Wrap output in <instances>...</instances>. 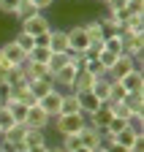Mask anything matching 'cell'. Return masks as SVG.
Returning a JSON list of instances; mask_svg holds the SVG:
<instances>
[{"label": "cell", "instance_id": "6da1fadb", "mask_svg": "<svg viewBox=\"0 0 144 152\" xmlns=\"http://www.w3.org/2000/svg\"><path fill=\"white\" fill-rule=\"evenodd\" d=\"M52 125L57 128L60 136H76V133L87 125V117L82 111H76V114H57V117H52Z\"/></svg>", "mask_w": 144, "mask_h": 152}, {"label": "cell", "instance_id": "7a4b0ae2", "mask_svg": "<svg viewBox=\"0 0 144 152\" xmlns=\"http://www.w3.org/2000/svg\"><path fill=\"white\" fill-rule=\"evenodd\" d=\"M19 30H22V33H30V35L35 38V35L49 33V30H52V22H49L46 14H35V16L25 19V22H19Z\"/></svg>", "mask_w": 144, "mask_h": 152}, {"label": "cell", "instance_id": "3957f363", "mask_svg": "<svg viewBox=\"0 0 144 152\" xmlns=\"http://www.w3.org/2000/svg\"><path fill=\"white\" fill-rule=\"evenodd\" d=\"M22 125L30 128V130H46V128L52 125V117H49L41 106H33V109H27V117H25Z\"/></svg>", "mask_w": 144, "mask_h": 152}, {"label": "cell", "instance_id": "277c9868", "mask_svg": "<svg viewBox=\"0 0 144 152\" xmlns=\"http://www.w3.org/2000/svg\"><path fill=\"white\" fill-rule=\"evenodd\" d=\"M68 35V49H74V52H87L90 41H87V33H84V25H71L65 30Z\"/></svg>", "mask_w": 144, "mask_h": 152}, {"label": "cell", "instance_id": "5b68a950", "mask_svg": "<svg viewBox=\"0 0 144 152\" xmlns=\"http://www.w3.org/2000/svg\"><path fill=\"white\" fill-rule=\"evenodd\" d=\"M0 49H3V54H6V60L16 68V65H25L27 63V52H22V46L14 41V38H8V41H3L0 44Z\"/></svg>", "mask_w": 144, "mask_h": 152}, {"label": "cell", "instance_id": "8992f818", "mask_svg": "<svg viewBox=\"0 0 144 152\" xmlns=\"http://www.w3.org/2000/svg\"><path fill=\"white\" fill-rule=\"evenodd\" d=\"M139 141H144V133L136 130V128H131V125H128V128H122L117 136H114V144H120L122 149H128V152H131Z\"/></svg>", "mask_w": 144, "mask_h": 152}, {"label": "cell", "instance_id": "52a82bcc", "mask_svg": "<svg viewBox=\"0 0 144 152\" xmlns=\"http://www.w3.org/2000/svg\"><path fill=\"white\" fill-rule=\"evenodd\" d=\"M60 101H63V90H52V92H46L44 98H38V106L49 114V117H57L60 114Z\"/></svg>", "mask_w": 144, "mask_h": 152}, {"label": "cell", "instance_id": "ba28073f", "mask_svg": "<svg viewBox=\"0 0 144 152\" xmlns=\"http://www.w3.org/2000/svg\"><path fill=\"white\" fill-rule=\"evenodd\" d=\"M133 68H136V60H131V57H125V54H120V57H117V63L109 68V73H106V76H109V79H114V82H120L122 76H125V73H131Z\"/></svg>", "mask_w": 144, "mask_h": 152}, {"label": "cell", "instance_id": "9c48e42d", "mask_svg": "<svg viewBox=\"0 0 144 152\" xmlns=\"http://www.w3.org/2000/svg\"><path fill=\"white\" fill-rule=\"evenodd\" d=\"M112 117H114L112 106H109V103H101V106H98V109L87 117V122H90V125H95L98 130H103L106 125H109V120H112Z\"/></svg>", "mask_w": 144, "mask_h": 152}, {"label": "cell", "instance_id": "30bf717a", "mask_svg": "<svg viewBox=\"0 0 144 152\" xmlns=\"http://www.w3.org/2000/svg\"><path fill=\"white\" fill-rule=\"evenodd\" d=\"M120 84L125 87V92H139V90H144V73H141V68L136 65L131 73H125L122 79H120Z\"/></svg>", "mask_w": 144, "mask_h": 152}, {"label": "cell", "instance_id": "8fae6325", "mask_svg": "<svg viewBox=\"0 0 144 152\" xmlns=\"http://www.w3.org/2000/svg\"><path fill=\"white\" fill-rule=\"evenodd\" d=\"M93 82H95V76H90L84 68H79L74 82H71V87H68V92H90L93 90Z\"/></svg>", "mask_w": 144, "mask_h": 152}, {"label": "cell", "instance_id": "7c38bea8", "mask_svg": "<svg viewBox=\"0 0 144 152\" xmlns=\"http://www.w3.org/2000/svg\"><path fill=\"white\" fill-rule=\"evenodd\" d=\"M76 136H79V141H82V147H87V149H95L98 147V139H101V130L95 128V125H84L79 133H76Z\"/></svg>", "mask_w": 144, "mask_h": 152}, {"label": "cell", "instance_id": "4fadbf2b", "mask_svg": "<svg viewBox=\"0 0 144 152\" xmlns=\"http://www.w3.org/2000/svg\"><path fill=\"white\" fill-rule=\"evenodd\" d=\"M22 68H25L27 82H33V79H52V73H49V68H46L44 63H33V60H27Z\"/></svg>", "mask_w": 144, "mask_h": 152}, {"label": "cell", "instance_id": "5bb4252c", "mask_svg": "<svg viewBox=\"0 0 144 152\" xmlns=\"http://www.w3.org/2000/svg\"><path fill=\"white\" fill-rule=\"evenodd\" d=\"M122 35H131V33H144V14H128V19L120 25Z\"/></svg>", "mask_w": 144, "mask_h": 152}, {"label": "cell", "instance_id": "9a60e30c", "mask_svg": "<svg viewBox=\"0 0 144 152\" xmlns=\"http://www.w3.org/2000/svg\"><path fill=\"white\" fill-rule=\"evenodd\" d=\"M49 49L52 52H65L68 49V35H65V30H60V27H52L49 30Z\"/></svg>", "mask_w": 144, "mask_h": 152}, {"label": "cell", "instance_id": "2e32d148", "mask_svg": "<svg viewBox=\"0 0 144 152\" xmlns=\"http://www.w3.org/2000/svg\"><path fill=\"white\" fill-rule=\"evenodd\" d=\"M76 98H79V111L84 114V117H90V114L101 106V101L95 98L93 92H76Z\"/></svg>", "mask_w": 144, "mask_h": 152}, {"label": "cell", "instance_id": "e0dca14e", "mask_svg": "<svg viewBox=\"0 0 144 152\" xmlns=\"http://www.w3.org/2000/svg\"><path fill=\"white\" fill-rule=\"evenodd\" d=\"M109 84H112V79H109V76H95L93 90H90V92H93L101 103H106V101H109Z\"/></svg>", "mask_w": 144, "mask_h": 152}, {"label": "cell", "instance_id": "ac0fdd59", "mask_svg": "<svg viewBox=\"0 0 144 152\" xmlns=\"http://www.w3.org/2000/svg\"><path fill=\"white\" fill-rule=\"evenodd\" d=\"M122 103L128 106L131 114H141V111H144V90H139V92H128V95L122 98Z\"/></svg>", "mask_w": 144, "mask_h": 152}, {"label": "cell", "instance_id": "d6986e66", "mask_svg": "<svg viewBox=\"0 0 144 152\" xmlns=\"http://www.w3.org/2000/svg\"><path fill=\"white\" fill-rule=\"evenodd\" d=\"M27 87H30V92L35 95V101H38V98H44L46 92L55 90V82H52V79H33V82H27Z\"/></svg>", "mask_w": 144, "mask_h": 152}, {"label": "cell", "instance_id": "ffe728a7", "mask_svg": "<svg viewBox=\"0 0 144 152\" xmlns=\"http://www.w3.org/2000/svg\"><path fill=\"white\" fill-rule=\"evenodd\" d=\"M79 111V98L76 92L63 90V101H60V114H76Z\"/></svg>", "mask_w": 144, "mask_h": 152}, {"label": "cell", "instance_id": "44dd1931", "mask_svg": "<svg viewBox=\"0 0 144 152\" xmlns=\"http://www.w3.org/2000/svg\"><path fill=\"white\" fill-rule=\"evenodd\" d=\"M27 149H35V147H46V136H44V130H30L25 133V141H22Z\"/></svg>", "mask_w": 144, "mask_h": 152}, {"label": "cell", "instance_id": "7402d4cb", "mask_svg": "<svg viewBox=\"0 0 144 152\" xmlns=\"http://www.w3.org/2000/svg\"><path fill=\"white\" fill-rule=\"evenodd\" d=\"M103 49L120 57V54H122V33H112V35H106V38H103Z\"/></svg>", "mask_w": 144, "mask_h": 152}, {"label": "cell", "instance_id": "603a6c76", "mask_svg": "<svg viewBox=\"0 0 144 152\" xmlns=\"http://www.w3.org/2000/svg\"><path fill=\"white\" fill-rule=\"evenodd\" d=\"M35 14H41L38 8H35L30 0H22L19 3V8H16V14H14V19H19V22H25V19H30V16H35Z\"/></svg>", "mask_w": 144, "mask_h": 152}, {"label": "cell", "instance_id": "cb8c5ba5", "mask_svg": "<svg viewBox=\"0 0 144 152\" xmlns=\"http://www.w3.org/2000/svg\"><path fill=\"white\" fill-rule=\"evenodd\" d=\"M49 57H52V49L49 46H33L30 49V54H27V60H33V63H49Z\"/></svg>", "mask_w": 144, "mask_h": 152}, {"label": "cell", "instance_id": "d4e9b609", "mask_svg": "<svg viewBox=\"0 0 144 152\" xmlns=\"http://www.w3.org/2000/svg\"><path fill=\"white\" fill-rule=\"evenodd\" d=\"M101 27H103V35H112V33H120V19L114 14L106 11V16L101 19Z\"/></svg>", "mask_w": 144, "mask_h": 152}, {"label": "cell", "instance_id": "484cf974", "mask_svg": "<svg viewBox=\"0 0 144 152\" xmlns=\"http://www.w3.org/2000/svg\"><path fill=\"white\" fill-rule=\"evenodd\" d=\"M125 95H128V92H125V87H122L120 82L112 79V84H109V101H106V103H120Z\"/></svg>", "mask_w": 144, "mask_h": 152}, {"label": "cell", "instance_id": "4316f807", "mask_svg": "<svg viewBox=\"0 0 144 152\" xmlns=\"http://www.w3.org/2000/svg\"><path fill=\"white\" fill-rule=\"evenodd\" d=\"M14 41L19 44V46H22V52H27V54H30V49L35 46V38H33L30 33H22V30H19V33L14 35Z\"/></svg>", "mask_w": 144, "mask_h": 152}, {"label": "cell", "instance_id": "83f0119b", "mask_svg": "<svg viewBox=\"0 0 144 152\" xmlns=\"http://www.w3.org/2000/svg\"><path fill=\"white\" fill-rule=\"evenodd\" d=\"M95 60L101 63V68H103L106 73H109V68H112V65L117 63V54H112V52H106V49H101V52H98V57H95Z\"/></svg>", "mask_w": 144, "mask_h": 152}, {"label": "cell", "instance_id": "f1b7e54d", "mask_svg": "<svg viewBox=\"0 0 144 152\" xmlns=\"http://www.w3.org/2000/svg\"><path fill=\"white\" fill-rule=\"evenodd\" d=\"M19 3L22 0H0V14L3 16H14L16 8H19Z\"/></svg>", "mask_w": 144, "mask_h": 152}, {"label": "cell", "instance_id": "f546056e", "mask_svg": "<svg viewBox=\"0 0 144 152\" xmlns=\"http://www.w3.org/2000/svg\"><path fill=\"white\" fill-rule=\"evenodd\" d=\"M11 101H14V92H11V84H8V82H0V106L6 109V106H8Z\"/></svg>", "mask_w": 144, "mask_h": 152}, {"label": "cell", "instance_id": "4dcf8cb0", "mask_svg": "<svg viewBox=\"0 0 144 152\" xmlns=\"http://www.w3.org/2000/svg\"><path fill=\"white\" fill-rule=\"evenodd\" d=\"M65 152H76L79 147H82V141H79V136H63V144H60Z\"/></svg>", "mask_w": 144, "mask_h": 152}, {"label": "cell", "instance_id": "1f68e13d", "mask_svg": "<svg viewBox=\"0 0 144 152\" xmlns=\"http://www.w3.org/2000/svg\"><path fill=\"white\" fill-rule=\"evenodd\" d=\"M14 122H16V120L11 117V111H8V109H0V130H8Z\"/></svg>", "mask_w": 144, "mask_h": 152}, {"label": "cell", "instance_id": "d6a6232c", "mask_svg": "<svg viewBox=\"0 0 144 152\" xmlns=\"http://www.w3.org/2000/svg\"><path fill=\"white\" fill-rule=\"evenodd\" d=\"M128 8V0H109L106 3V11L109 14H117V11H125Z\"/></svg>", "mask_w": 144, "mask_h": 152}, {"label": "cell", "instance_id": "836d02e7", "mask_svg": "<svg viewBox=\"0 0 144 152\" xmlns=\"http://www.w3.org/2000/svg\"><path fill=\"white\" fill-rule=\"evenodd\" d=\"M11 68H14V65H11L8 60H6V54H3V49H0V79H6V73H8Z\"/></svg>", "mask_w": 144, "mask_h": 152}, {"label": "cell", "instance_id": "e575fe53", "mask_svg": "<svg viewBox=\"0 0 144 152\" xmlns=\"http://www.w3.org/2000/svg\"><path fill=\"white\" fill-rule=\"evenodd\" d=\"M30 3H33L35 8H38V11L44 14V11H49L52 6H55V0H30Z\"/></svg>", "mask_w": 144, "mask_h": 152}, {"label": "cell", "instance_id": "d590c367", "mask_svg": "<svg viewBox=\"0 0 144 152\" xmlns=\"http://www.w3.org/2000/svg\"><path fill=\"white\" fill-rule=\"evenodd\" d=\"M35 46H49V33H44V35H35Z\"/></svg>", "mask_w": 144, "mask_h": 152}, {"label": "cell", "instance_id": "8d00e7d4", "mask_svg": "<svg viewBox=\"0 0 144 152\" xmlns=\"http://www.w3.org/2000/svg\"><path fill=\"white\" fill-rule=\"evenodd\" d=\"M109 152H128V149H122L120 144H112V147H109Z\"/></svg>", "mask_w": 144, "mask_h": 152}, {"label": "cell", "instance_id": "74e56055", "mask_svg": "<svg viewBox=\"0 0 144 152\" xmlns=\"http://www.w3.org/2000/svg\"><path fill=\"white\" fill-rule=\"evenodd\" d=\"M46 152H65V149H63V147L57 144V147H46Z\"/></svg>", "mask_w": 144, "mask_h": 152}, {"label": "cell", "instance_id": "f35d334b", "mask_svg": "<svg viewBox=\"0 0 144 152\" xmlns=\"http://www.w3.org/2000/svg\"><path fill=\"white\" fill-rule=\"evenodd\" d=\"M3 33H8V25L3 22V19H0V35H3Z\"/></svg>", "mask_w": 144, "mask_h": 152}, {"label": "cell", "instance_id": "ab89813d", "mask_svg": "<svg viewBox=\"0 0 144 152\" xmlns=\"http://www.w3.org/2000/svg\"><path fill=\"white\" fill-rule=\"evenodd\" d=\"M76 152H93V149H87V147H79V149H76Z\"/></svg>", "mask_w": 144, "mask_h": 152}, {"label": "cell", "instance_id": "60d3db41", "mask_svg": "<svg viewBox=\"0 0 144 152\" xmlns=\"http://www.w3.org/2000/svg\"><path fill=\"white\" fill-rule=\"evenodd\" d=\"M0 152H8V149H6V147H0Z\"/></svg>", "mask_w": 144, "mask_h": 152}, {"label": "cell", "instance_id": "b9f144b4", "mask_svg": "<svg viewBox=\"0 0 144 152\" xmlns=\"http://www.w3.org/2000/svg\"><path fill=\"white\" fill-rule=\"evenodd\" d=\"M101 3H103V6H106V3H109V0H101Z\"/></svg>", "mask_w": 144, "mask_h": 152}, {"label": "cell", "instance_id": "7bdbcfd3", "mask_svg": "<svg viewBox=\"0 0 144 152\" xmlns=\"http://www.w3.org/2000/svg\"><path fill=\"white\" fill-rule=\"evenodd\" d=\"M0 82H3V79H0Z\"/></svg>", "mask_w": 144, "mask_h": 152}, {"label": "cell", "instance_id": "ee69618b", "mask_svg": "<svg viewBox=\"0 0 144 152\" xmlns=\"http://www.w3.org/2000/svg\"><path fill=\"white\" fill-rule=\"evenodd\" d=\"M0 133H3V130H0Z\"/></svg>", "mask_w": 144, "mask_h": 152}]
</instances>
